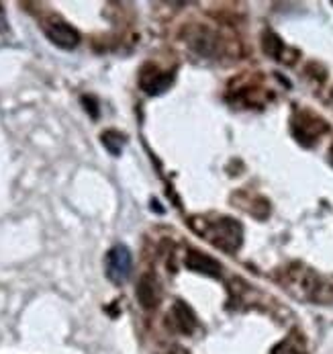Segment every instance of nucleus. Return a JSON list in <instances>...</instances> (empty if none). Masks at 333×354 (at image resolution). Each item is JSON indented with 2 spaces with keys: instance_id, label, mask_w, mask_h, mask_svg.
Returning a JSON list of instances; mask_svg holds the SVG:
<instances>
[{
  "instance_id": "obj_12",
  "label": "nucleus",
  "mask_w": 333,
  "mask_h": 354,
  "mask_svg": "<svg viewBox=\"0 0 333 354\" xmlns=\"http://www.w3.org/2000/svg\"><path fill=\"white\" fill-rule=\"evenodd\" d=\"M82 102L86 104V111H88L93 117H98V106H96L95 99H91V97H82Z\"/></svg>"
},
{
  "instance_id": "obj_11",
  "label": "nucleus",
  "mask_w": 333,
  "mask_h": 354,
  "mask_svg": "<svg viewBox=\"0 0 333 354\" xmlns=\"http://www.w3.org/2000/svg\"><path fill=\"white\" fill-rule=\"evenodd\" d=\"M272 354H305L298 346H294L290 340H285V342H280L276 348H274V353Z\"/></svg>"
},
{
  "instance_id": "obj_7",
  "label": "nucleus",
  "mask_w": 333,
  "mask_h": 354,
  "mask_svg": "<svg viewBox=\"0 0 333 354\" xmlns=\"http://www.w3.org/2000/svg\"><path fill=\"white\" fill-rule=\"evenodd\" d=\"M187 266L194 270V272H200V274H207V277H213V279H219L221 277V264L219 260H215L213 256H207V254L198 252V250H191L187 256Z\"/></svg>"
},
{
  "instance_id": "obj_9",
  "label": "nucleus",
  "mask_w": 333,
  "mask_h": 354,
  "mask_svg": "<svg viewBox=\"0 0 333 354\" xmlns=\"http://www.w3.org/2000/svg\"><path fill=\"white\" fill-rule=\"evenodd\" d=\"M100 140H102V146L113 153V156H121L123 146H125V136L123 133H119L115 129H108V131H104L100 136Z\"/></svg>"
},
{
  "instance_id": "obj_3",
  "label": "nucleus",
  "mask_w": 333,
  "mask_h": 354,
  "mask_svg": "<svg viewBox=\"0 0 333 354\" xmlns=\"http://www.w3.org/2000/svg\"><path fill=\"white\" fill-rule=\"evenodd\" d=\"M46 35L53 46L61 50H74L80 44V33L66 21H57V19L49 21L46 25Z\"/></svg>"
},
{
  "instance_id": "obj_8",
  "label": "nucleus",
  "mask_w": 333,
  "mask_h": 354,
  "mask_svg": "<svg viewBox=\"0 0 333 354\" xmlns=\"http://www.w3.org/2000/svg\"><path fill=\"white\" fill-rule=\"evenodd\" d=\"M170 319H172V326L182 334H192L196 330V315L184 301L174 304L170 311Z\"/></svg>"
},
{
  "instance_id": "obj_4",
  "label": "nucleus",
  "mask_w": 333,
  "mask_h": 354,
  "mask_svg": "<svg viewBox=\"0 0 333 354\" xmlns=\"http://www.w3.org/2000/svg\"><path fill=\"white\" fill-rule=\"evenodd\" d=\"M172 82H174V72H162L151 64L143 68L140 76V84L147 95H162L172 86Z\"/></svg>"
},
{
  "instance_id": "obj_13",
  "label": "nucleus",
  "mask_w": 333,
  "mask_h": 354,
  "mask_svg": "<svg viewBox=\"0 0 333 354\" xmlns=\"http://www.w3.org/2000/svg\"><path fill=\"white\" fill-rule=\"evenodd\" d=\"M166 354H189V353H187L184 348H180V346H172V348H170Z\"/></svg>"
},
{
  "instance_id": "obj_5",
  "label": "nucleus",
  "mask_w": 333,
  "mask_h": 354,
  "mask_svg": "<svg viewBox=\"0 0 333 354\" xmlns=\"http://www.w3.org/2000/svg\"><path fill=\"white\" fill-rule=\"evenodd\" d=\"M327 129V125L321 121V119H317V117H313V115H309V113H303V115H298L296 119H294V123H292V131H294V136L298 138V142H305V140H315L319 133H323Z\"/></svg>"
},
{
  "instance_id": "obj_10",
  "label": "nucleus",
  "mask_w": 333,
  "mask_h": 354,
  "mask_svg": "<svg viewBox=\"0 0 333 354\" xmlns=\"http://www.w3.org/2000/svg\"><path fill=\"white\" fill-rule=\"evenodd\" d=\"M264 51L268 53V55H272V57H276L278 59V55L283 53V41H280V37L278 35H274L272 31H268L266 35H264Z\"/></svg>"
},
{
  "instance_id": "obj_15",
  "label": "nucleus",
  "mask_w": 333,
  "mask_h": 354,
  "mask_svg": "<svg viewBox=\"0 0 333 354\" xmlns=\"http://www.w3.org/2000/svg\"><path fill=\"white\" fill-rule=\"evenodd\" d=\"M332 101H333V93H332Z\"/></svg>"
},
{
  "instance_id": "obj_14",
  "label": "nucleus",
  "mask_w": 333,
  "mask_h": 354,
  "mask_svg": "<svg viewBox=\"0 0 333 354\" xmlns=\"http://www.w3.org/2000/svg\"><path fill=\"white\" fill-rule=\"evenodd\" d=\"M332 162H333V148H332Z\"/></svg>"
},
{
  "instance_id": "obj_6",
  "label": "nucleus",
  "mask_w": 333,
  "mask_h": 354,
  "mask_svg": "<svg viewBox=\"0 0 333 354\" xmlns=\"http://www.w3.org/2000/svg\"><path fill=\"white\" fill-rule=\"evenodd\" d=\"M162 299L160 283L153 274H143L137 283V301L143 309H153Z\"/></svg>"
},
{
  "instance_id": "obj_1",
  "label": "nucleus",
  "mask_w": 333,
  "mask_h": 354,
  "mask_svg": "<svg viewBox=\"0 0 333 354\" xmlns=\"http://www.w3.org/2000/svg\"><path fill=\"white\" fill-rule=\"evenodd\" d=\"M202 223H204V230L200 234L213 246H217L219 250L236 252L241 246V242H243V227L236 219L223 217L219 221H202Z\"/></svg>"
},
{
  "instance_id": "obj_2",
  "label": "nucleus",
  "mask_w": 333,
  "mask_h": 354,
  "mask_svg": "<svg viewBox=\"0 0 333 354\" xmlns=\"http://www.w3.org/2000/svg\"><path fill=\"white\" fill-rule=\"evenodd\" d=\"M133 268V256L129 252L127 246L117 244L113 246L106 254V262H104V270H106V279L113 285H123Z\"/></svg>"
}]
</instances>
